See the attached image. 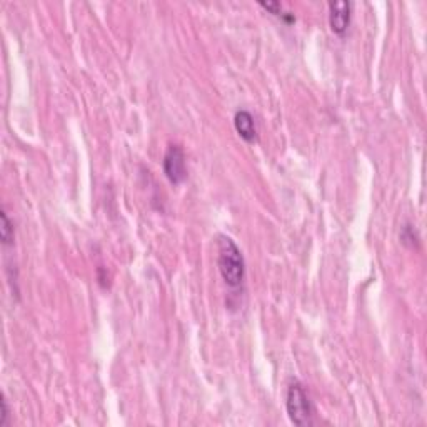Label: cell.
<instances>
[{"label":"cell","instance_id":"1","mask_svg":"<svg viewBox=\"0 0 427 427\" xmlns=\"http://www.w3.org/2000/svg\"><path fill=\"white\" fill-rule=\"evenodd\" d=\"M217 249H219L217 264H219L222 279L230 289L240 287L246 277V262L237 244L227 235H221L217 240Z\"/></svg>","mask_w":427,"mask_h":427},{"label":"cell","instance_id":"2","mask_svg":"<svg viewBox=\"0 0 427 427\" xmlns=\"http://www.w3.org/2000/svg\"><path fill=\"white\" fill-rule=\"evenodd\" d=\"M286 409L289 414V419H291L296 426L306 427L314 424L313 404H310L309 395H307L304 386H302L299 381H292L291 384H289Z\"/></svg>","mask_w":427,"mask_h":427},{"label":"cell","instance_id":"3","mask_svg":"<svg viewBox=\"0 0 427 427\" xmlns=\"http://www.w3.org/2000/svg\"><path fill=\"white\" fill-rule=\"evenodd\" d=\"M164 173L173 185H179L187 179L185 155L179 145H169L164 155Z\"/></svg>","mask_w":427,"mask_h":427},{"label":"cell","instance_id":"4","mask_svg":"<svg viewBox=\"0 0 427 427\" xmlns=\"http://www.w3.org/2000/svg\"><path fill=\"white\" fill-rule=\"evenodd\" d=\"M350 12H353V4L346 2H329V24H331L332 32L342 37L347 32L350 24Z\"/></svg>","mask_w":427,"mask_h":427},{"label":"cell","instance_id":"5","mask_svg":"<svg viewBox=\"0 0 427 427\" xmlns=\"http://www.w3.org/2000/svg\"><path fill=\"white\" fill-rule=\"evenodd\" d=\"M234 127L240 136V139L249 142V144L256 142L257 129H256V122H254V117L251 112H247V110H239V112H235Z\"/></svg>","mask_w":427,"mask_h":427},{"label":"cell","instance_id":"6","mask_svg":"<svg viewBox=\"0 0 427 427\" xmlns=\"http://www.w3.org/2000/svg\"><path fill=\"white\" fill-rule=\"evenodd\" d=\"M0 237H2L4 246L13 244V224L8 219L7 212L2 211V227H0Z\"/></svg>","mask_w":427,"mask_h":427},{"label":"cell","instance_id":"7","mask_svg":"<svg viewBox=\"0 0 427 427\" xmlns=\"http://www.w3.org/2000/svg\"><path fill=\"white\" fill-rule=\"evenodd\" d=\"M259 6L264 7L265 11L272 12L274 15H280V17L286 15V13H282V6H280V2H262V0H261Z\"/></svg>","mask_w":427,"mask_h":427},{"label":"cell","instance_id":"8","mask_svg":"<svg viewBox=\"0 0 427 427\" xmlns=\"http://www.w3.org/2000/svg\"><path fill=\"white\" fill-rule=\"evenodd\" d=\"M7 417H8V407H7V400L2 398V419H0V426L7 424Z\"/></svg>","mask_w":427,"mask_h":427}]
</instances>
